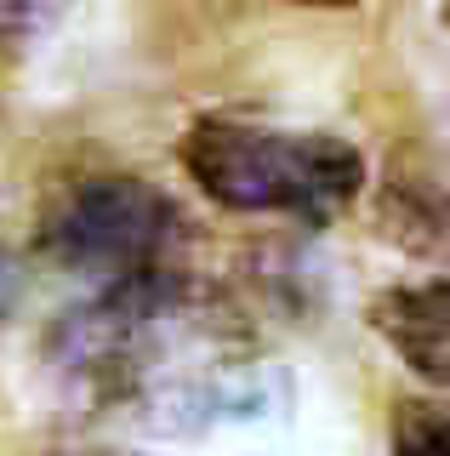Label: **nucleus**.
Wrapping results in <instances>:
<instances>
[{
	"mask_svg": "<svg viewBox=\"0 0 450 456\" xmlns=\"http://www.w3.org/2000/svg\"><path fill=\"white\" fill-rule=\"evenodd\" d=\"M297 6H359V0H297Z\"/></svg>",
	"mask_w": 450,
	"mask_h": 456,
	"instance_id": "obj_7",
	"label": "nucleus"
},
{
	"mask_svg": "<svg viewBox=\"0 0 450 456\" xmlns=\"http://www.w3.org/2000/svg\"><path fill=\"white\" fill-rule=\"evenodd\" d=\"M371 331L416 370L433 382L439 399H450V274L388 285L371 297Z\"/></svg>",
	"mask_w": 450,
	"mask_h": 456,
	"instance_id": "obj_4",
	"label": "nucleus"
},
{
	"mask_svg": "<svg viewBox=\"0 0 450 456\" xmlns=\"http://www.w3.org/2000/svg\"><path fill=\"white\" fill-rule=\"evenodd\" d=\"M439 18H445V28H450V0H445V6H439Z\"/></svg>",
	"mask_w": 450,
	"mask_h": 456,
	"instance_id": "obj_8",
	"label": "nucleus"
},
{
	"mask_svg": "<svg viewBox=\"0 0 450 456\" xmlns=\"http://www.w3.org/2000/svg\"><path fill=\"white\" fill-rule=\"evenodd\" d=\"M52 18V0H0V40H23Z\"/></svg>",
	"mask_w": 450,
	"mask_h": 456,
	"instance_id": "obj_6",
	"label": "nucleus"
},
{
	"mask_svg": "<svg viewBox=\"0 0 450 456\" xmlns=\"http://www.w3.org/2000/svg\"><path fill=\"white\" fill-rule=\"evenodd\" d=\"M388 451L393 456H450V399H433V394L393 399Z\"/></svg>",
	"mask_w": 450,
	"mask_h": 456,
	"instance_id": "obj_5",
	"label": "nucleus"
},
{
	"mask_svg": "<svg viewBox=\"0 0 450 456\" xmlns=\"http://www.w3.org/2000/svg\"><path fill=\"white\" fill-rule=\"evenodd\" d=\"M52 360L86 405L149 428H182L240 399L257 342L240 314L194 268H182L86 297L52 331Z\"/></svg>",
	"mask_w": 450,
	"mask_h": 456,
	"instance_id": "obj_1",
	"label": "nucleus"
},
{
	"mask_svg": "<svg viewBox=\"0 0 450 456\" xmlns=\"http://www.w3.org/2000/svg\"><path fill=\"white\" fill-rule=\"evenodd\" d=\"M177 160L194 189L234 217L325 228L365 194V154L342 132L274 126L251 114H200L182 132Z\"/></svg>",
	"mask_w": 450,
	"mask_h": 456,
	"instance_id": "obj_2",
	"label": "nucleus"
},
{
	"mask_svg": "<svg viewBox=\"0 0 450 456\" xmlns=\"http://www.w3.org/2000/svg\"><path fill=\"white\" fill-rule=\"evenodd\" d=\"M189 217L177 200L132 171H103L63 189L40 217V251L52 268L97 291H125L165 274H182L189 263Z\"/></svg>",
	"mask_w": 450,
	"mask_h": 456,
	"instance_id": "obj_3",
	"label": "nucleus"
}]
</instances>
